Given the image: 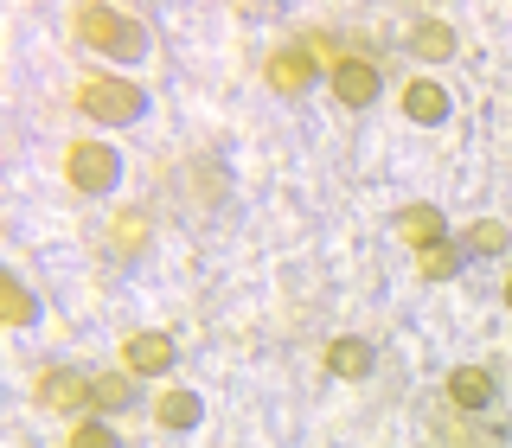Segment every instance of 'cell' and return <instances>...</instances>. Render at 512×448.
I'll use <instances>...</instances> for the list:
<instances>
[{"instance_id": "cell-1", "label": "cell", "mask_w": 512, "mask_h": 448, "mask_svg": "<svg viewBox=\"0 0 512 448\" xmlns=\"http://www.w3.org/2000/svg\"><path fill=\"white\" fill-rule=\"evenodd\" d=\"M77 39H84L90 52H109V58H141L148 52V32L135 20H122V13H109V7H77Z\"/></svg>"}, {"instance_id": "cell-2", "label": "cell", "mask_w": 512, "mask_h": 448, "mask_svg": "<svg viewBox=\"0 0 512 448\" xmlns=\"http://www.w3.org/2000/svg\"><path fill=\"white\" fill-rule=\"evenodd\" d=\"M77 103H84V116H96L103 128H122V122H141L148 96L135 84H122V77H90V84L77 90Z\"/></svg>"}, {"instance_id": "cell-3", "label": "cell", "mask_w": 512, "mask_h": 448, "mask_svg": "<svg viewBox=\"0 0 512 448\" xmlns=\"http://www.w3.org/2000/svg\"><path fill=\"white\" fill-rule=\"evenodd\" d=\"M116 173H122L116 148H96V141L71 148V186H77V192H96V199H103V192L116 186Z\"/></svg>"}, {"instance_id": "cell-4", "label": "cell", "mask_w": 512, "mask_h": 448, "mask_svg": "<svg viewBox=\"0 0 512 448\" xmlns=\"http://www.w3.org/2000/svg\"><path fill=\"white\" fill-rule=\"evenodd\" d=\"M39 404H45V410H84V404H96V378L71 372V365H58V372L39 378Z\"/></svg>"}, {"instance_id": "cell-5", "label": "cell", "mask_w": 512, "mask_h": 448, "mask_svg": "<svg viewBox=\"0 0 512 448\" xmlns=\"http://www.w3.org/2000/svg\"><path fill=\"white\" fill-rule=\"evenodd\" d=\"M333 90H340V103H346V109H365V103L378 96V64H365V58L333 64Z\"/></svg>"}, {"instance_id": "cell-6", "label": "cell", "mask_w": 512, "mask_h": 448, "mask_svg": "<svg viewBox=\"0 0 512 448\" xmlns=\"http://www.w3.org/2000/svg\"><path fill=\"white\" fill-rule=\"evenodd\" d=\"M269 84L288 90V96L308 90V84H314V52H308V45H282V52L269 58Z\"/></svg>"}, {"instance_id": "cell-7", "label": "cell", "mask_w": 512, "mask_h": 448, "mask_svg": "<svg viewBox=\"0 0 512 448\" xmlns=\"http://www.w3.org/2000/svg\"><path fill=\"white\" fill-rule=\"evenodd\" d=\"M122 359H128V372L154 378V372H167V365H173V340H167V333H135V340L122 346Z\"/></svg>"}, {"instance_id": "cell-8", "label": "cell", "mask_w": 512, "mask_h": 448, "mask_svg": "<svg viewBox=\"0 0 512 448\" xmlns=\"http://www.w3.org/2000/svg\"><path fill=\"white\" fill-rule=\"evenodd\" d=\"M448 397H455L461 410L493 404V372H480V365H455V372H448Z\"/></svg>"}, {"instance_id": "cell-9", "label": "cell", "mask_w": 512, "mask_h": 448, "mask_svg": "<svg viewBox=\"0 0 512 448\" xmlns=\"http://www.w3.org/2000/svg\"><path fill=\"white\" fill-rule=\"evenodd\" d=\"M404 116L410 122H448V90L442 84H404Z\"/></svg>"}, {"instance_id": "cell-10", "label": "cell", "mask_w": 512, "mask_h": 448, "mask_svg": "<svg viewBox=\"0 0 512 448\" xmlns=\"http://www.w3.org/2000/svg\"><path fill=\"white\" fill-rule=\"evenodd\" d=\"M397 237H404V244H416V250L442 244V212H436V205H410V212L397 218Z\"/></svg>"}, {"instance_id": "cell-11", "label": "cell", "mask_w": 512, "mask_h": 448, "mask_svg": "<svg viewBox=\"0 0 512 448\" xmlns=\"http://www.w3.org/2000/svg\"><path fill=\"white\" fill-rule=\"evenodd\" d=\"M327 365H333V378H365L372 372V346H365L359 333H346V340L327 346Z\"/></svg>"}, {"instance_id": "cell-12", "label": "cell", "mask_w": 512, "mask_h": 448, "mask_svg": "<svg viewBox=\"0 0 512 448\" xmlns=\"http://www.w3.org/2000/svg\"><path fill=\"white\" fill-rule=\"evenodd\" d=\"M410 52L416 58H448V52H455V32H448L442 20H423V26L410 32Z\"/></svg>"}, {"instance_id": "cell-13", "label": "cell", "mask_w": 512, "mask_h": 448, "mask_svg": "<svg viewBox=\"0 0 512 448\" xmlns=\"http://www.w3.org/2000/svg\"><path fill=\"white\" fill-rule=\"evenodd\" d=\"M154 410H160V423H167V429H192V423H199V397H192V391H167Z\"/></svg>"}, {"instance_id": "cell-14", "label": "cell", "mask_w": 512, "mask_h": 448, "mask_svg": "<svg viewBox=\"0 0 512 448\" xmlns=\"http://www.w3.org/2000/svg\"><path fill=\"white\" fill-rule=\"evenodd\" d=\"M506 244H512V231H506L500 218H480V224H468V250H474V256H500Z\"/></svg>"}, {"instance_id": "cell-15", "label": "cell", "mask_w": 512, "mask_h": 448, "mask_svg": "<svg viewBox=\"0 0 512 448\" xmlns=\"http://www.w3.org/2000/svg\"><path fill=\"white\" fill-rule=\"evenodd\" d=\"M416 269H423L429 282H448V276H455V269H461V256L448 250V244H429L423 256H416Z\"/></svg>"}, {"instance_id": "cell-16", "label": "cell", "mask_w": 512, "mask_h": 448, "mask_svg": "<svg viewBox=\"0 0 512 448\" xmlns=\"http://www.w3.org/2000/svg\"><path fill=\"white\" fill-rule=\"evenodd\" d=\"M109 237H116V250H141V244H148V218H141V212H116Z\"/></svg>"}, {"instance_id": "cell-17", "label": "cell", "mask_w": 512, "mask_h": 448, "mask_svg": "<svg viewBox=\"0 0 512 448\" xmlns=\"http://www.w3.org/2000/svg\"><path fill=\"white\" fill-rule=\"evenodd\" d=\"M0 314H7L13 320V327H26V320H32V295H26V282H0Z\"/></svg>"}, {"instance_id": "cell-18", "label": "cell", "mask_w": 512, "mask_h": 448, "mask_svg": "<svg viewBox=\"0 0 512 448\" xmlns=\"http://www.w3.org/2000/svg\"><path fill=\"white\" fill-rule=\"evenodd\" d=\"M128 404H135V391H128V378H122V372L96 378V410H128Z\"/></svg>"}, {"instance_id": "cell-19", "label": "cell", "mask_w": 512, "mask_h": 448, "mask_svg": "<svg viewBox=\"0 0 512 448\" xmlns=\"http://www.w3.org/2000/svg\"><path fill=\"white\" fill-rule=\"evenodd\" d=\"M71 448H116V436H109L103 423H77L71 429Z\"/></svg>"}, {"instance_id": "cell-20", "label": "cell", "mask_w": 512, "mask_h": 448, "mask_svg": "<svg viewBox=\"0 0 512 448\" xmlns=\"http://www.w3.org/2000/svg\"><path fill=\"white\" fill-rule=\"evenodd\" d=\"M506 301H512V276H506Z\"/></svg>"}]
</instances>
